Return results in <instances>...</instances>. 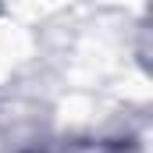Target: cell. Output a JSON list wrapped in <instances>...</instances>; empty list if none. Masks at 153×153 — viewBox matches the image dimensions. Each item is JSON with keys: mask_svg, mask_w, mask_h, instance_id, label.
Returning a JSON list of instances; mask_svg holds the SVG:
<instances>
[{"mask_svg": "<svg viewBox=\"0 0 153 153\" xmlns=\"http://www.w3.org/2000/svg\"><path fill=\"white\" fill-rule=\"evenodd\" d=\"M29 153H135L132 139H71V143H50Z\"/></svg>", "mask_w": 153, "mask_h": 153, "instance_id": "cell-1", "label": "cell"}]
</instances>
